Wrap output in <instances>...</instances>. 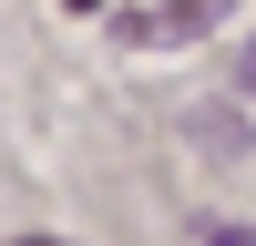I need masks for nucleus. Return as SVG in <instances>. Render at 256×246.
I'll list each match as a JSON object with an SVG mask.
<instances>
[{
    "label": "nucleus",
    "mask_w": 256,
    "mask_h": 246,
    "mask_svg": "<svg viewBox=\"0 0 256 246\" xmlns=\"http://www.w3.org/2000/svg\"><path fill=\"white\" fill-rule=\"evenodd\" d=\"M205 246H256V226H216V236H205Z\"/></svg>",
    "instance_id": "1"
},
{
    "label": "nucleus",
    "mask_w": 256,
    "mask_h": 246,
    "mask_svg": "<svg viewBox=\"0 0 256 246\" xmlns=\"http://www.w3.org/2000/svg\"><path fill=\"white\" fill-rule=\"evenodd\" d=\"M246 82H256V52H246Z\"/></svg>",
    "instance_id": "2"
},
{
    "label": "nucleus",
    "mask_w": 256,
    "mask_h": 246,
    "mask_svg": "<svg viewBox=\"0 0 256 246\" xmlns=\"http://www.w3.org/2000/svg\"><path fill=\"white\" fill-rule=\"evenodd\" d=\"M31 246H52V236H31Z\"/></svg>",
    "instance_id": "3"
}]
</instances>
